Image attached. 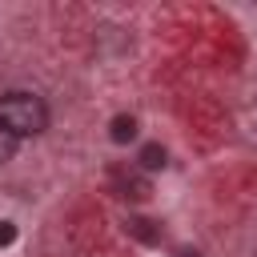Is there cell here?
<instances>
[{
  "label": "cell",
  "mask_w": 257,
  "mask_h": 257,
  "mask_svg": "<svg viewBox=\"0 0 257 257\" xmlns=\"http://www.w3.org/2000/svg\"><path fill=\"white\" fill-rule=\"evenodd\" d=\"M16 149H20V141L0 124V165H4V161H12V157H16Z\"/></svg>",
  "instance_id": "obj_6"
},
{
  "label": "cell",
  "mask_w": 257,
  "mask_h": 257,
  "mask_svg": "<svg viewBox=\"0 0 257 257\" xmlns=\"http://www.w3.org/2000/svg\"><path fill=\"white\" fill-rule=\"evenodd\" d=\"M112 189L120 197H133V201H145L149 197V177L141 169H112Z\"/></svg>",
  "instance_id": "obj_2"
},
{
  "label": "cell",
  "mask_w": 257,
  "mask_h": 257,
  "mask_svg": "<svg viewBox=\"0 0 257 257\" xmlns=\"http://www.w3.org/2000/svg\"><path fill=\"white\" fill-rule=\"evenodd\" d=\"M177 257H201V253H189V249H181V253H177Z\"/></svg>",
  "instance_id": "obj_8"
},
{
  "label": "cell",
  "mask_w": 257,
  "mask_h": 257,
  "mask_svg": "<svg viewBox=\"0 0 257 257\" xmlns=\"http://www.w3.org/2000/svg\"><path fill=\"white\" fill-rule=\"evenodd\" d=\"M16 241V225L12 221H0V245H12Z\"/></svg>",
  "instance_id": "obj_7"
},
{
  "label": "cell",
  "mask_w": 257,
  "mask_h": 257,
  "mask_svg": "<svg viewBox=\"0 0 257 257\" xmlns=\"http://www.w3.org/2000/svg\"><path fill=\"white\" fill-rule=\"evenodd\" d=\"M149 225H153V221H145V217H128V221H124V229H128L133 237H141V241H161V233L149 229Z\"/></svg>",
  "instance_id": "obj_5"
},
{
  "label": "cell",
  "mask_w": 257,
  "mask_h": 257,
  "mask_svg": "<svg viewBox=\"0 0 257 257\" xmlns=\"http://www.w3.org/2000/svg\"><path fill=\"white\" fill-rule=\"evenodd\" d=\"M0 124H4L16 141L40 137V133L48 128V104H44V96L24 92V88L4 92V96H0Z\"/></svg>",
  "instance_id": "obj_1"
},
{
  "label": "cell",
  "mask_w": 257,
  "mask_h": 257,
  "mask_svg": "<svg viewBox=\"0 0 257 257\" xmlns=\"http://www.w3.org/2000/svg\"><path fill=\"white\" fill-rule=\"evenodd\" d=\"M108 137H112L116 145H128V141L137 137V116H128V112L112 116V124H108Z\"/></svg>",
  "instance_id": "obj_3"
},
{
  "label": "cell",
  "mask_w": 257,
  "mask_h": 257,
  "mask_svg": "<svg viewBox=\"0 0 257 257\" xmlns=\"http://www.w3.org/2000/svg\"><path fill=\"white\" fill-rule=\"evenodd\" d=\"M137 169H141V173H157V169H165V149H161V145H145L141 157H137Z\"/></svg>",
  "instance_id": "obj_4"
}]
</instances>
